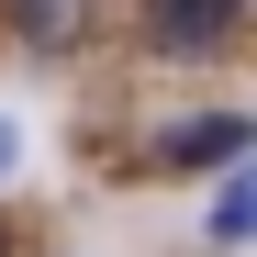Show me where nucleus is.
Segmentation results:
<instances>
[{
  "label": "nucleus",
  "mask_w": 257,
  "mask_h": 257,
  "mask_svg": "<svg viewBox=\"0 0 257 257\" xmlns=\"http://www.w3.org/2000/svg\"><path fill=\"white\" fill-rule=\"evenodd\" d=\"M246 157H257V123L246 112H190V123L157 135V168H246Z\"/></svg>",
  "instance_id": "nucleus-1"
},
{
  "label": "nucleus",
  "mask_w": 257,
  "mask_h": 257,
  "mask_svg": "<svg viewBox=\"0 0 257 257\" xmlns=\"http://www.w3.org/2000/svg\"><path fill=\"white\" fill-rule=\"evenodd\" d=\"M12 34L45 45V56H67L78 34H90V0H12Z\"/></svg>",
  "instance_id": "nucleus-2"
},
{
  "label": "nucleus",
  "mask_w": 257,
  "mask_h": 257,
  "mask_svg": "<svg viewBox=\"0 0 257 257\" xmlns=\"http://www.w3.org/2000/svg\"><path fill=\"white\" fill-rule=\"evenodd\" d=\"M257 235V157L224 168V190H212V246H246Z\"/></svg>",
  "instance_id": "nucleus-3"
},
{
  "label": "nucleus",
  "mask_w": 257,
  "mask_h": 257,
  "mask_svg": "<svg viewBox=\"0 0 257 257\" xmlns=\"http://www.w3.org/2000/svg\"><path fill=\"white\" fill-rule=\"evenodd\" d=\"M224 23L235 12H212V0H157V34H168V45H212Z\"/></svg>",
  "instance_id": "nucleus-4"
},
{
  "label": "nucleus",
  "mask_w": 257,
  "mask_h": 257,
  "mask_svg": "<svg viewBox=\"0 0 257 257\" xmlns=\"http://www.w3.org/2000/svg\"><path fill=\"white\" fill-rule=\"evenodd\" d=\"M12 157H23V135H12V112H0V179H12Z\"/></svg>",
  "instance_id": "nucleus-5"
},
{
  "label": "nucleus",
  "mask_w": 257,
  "mask_h": 257,
  "mask_svg": "<svg viewBox=\"0 0 257 257\" xmlns=\"http://www.w3.org/2000/svg\"><path fill=\"white\" fill-rule=\"evenodd\" d=\"M212 12H246V0H212Z\"/></svg>",
  "instance_id": "nucleus-6"
}]
</instances>
